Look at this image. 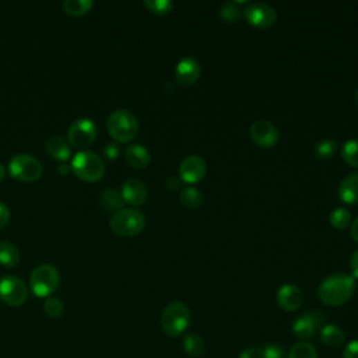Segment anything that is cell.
<instances>
[{
  "instance_id": "24",
  "label": "cell",
  "mask_w": 358,
  "mask_h": 358,
  "mask_svg": "<svg viewBox=\"0 0 358 358\" xmlns=\"http://www.w3.org/2000/svg\"><path fill=\"white\" fill-rule=\"evenodd\" d=\"M179 199H181L182 205L189 209H198L203 205V194L194 187L185 188L179 194Z\"/></svg>"
},
{
  "instance_id": "1",
  "label": "cell",
  "mask_w": 358,
  "mask_h": 358,
  "mask_svg": "<svg viewBox=\"0 0 358 358\" xmlns=\"http://www.w3.org/2000/svg\"><path fill=\"white\" fill-rule=\"evenodd\" d=\"M355 292V279L347 273H333L326 276L319 287V300L329 307L344 305Z\"/></svg>"
},
{
  "instance_id": "27",
  "label": "cell",
  "mask_w": 358,
  "mask_h": 358,
  "mask_svg": "<svg viewBox=\"0 0 358 358\" xmlns=\"http://www.w3.org/2000/svg\"><path fill=\"white\" fill-rule=\"evenodd\" d=\"M93 0H65L64 10L70 16H82L93 8Z\"/></svg>"
},
{
  "instance_id": "5",
  "label": "cell",
  "mask_w": 358,
  "mask_h": 358,
  "mask_svg": "<svg viewBox=\"0 0 358 358\" xmlns=\"http://www.w3.org/2000/svg\"><path fill=\"white\" fill-rule=\"evenodd\" d=\"M72 168L79 178L88 182L98 181L105 172V164L102 158L97 153L88 150L79 151L73 157Z\"/></svg>"
},
{
  "instance_id": "42",
  "label": "cell",
  "mask_w": 358,
  "mask_h": 358,
  "mask_svg": "<svg viewBox=\"0 0 358 358\" xmlns=\"http://www.w3.org/2000/svg\"><path fill=\"white\" fill-rule=\"evenodd\" d=\"M5 173H6V171H5V167H3V164H0V182L3 181Z\"/></svg>"
},
{
  "instance_id": "30",
  "label": "cell",
  "mask_w": 358,
  "mask_h": 358,
  "mask_svg": "<svg viewBox=\"0 0 358 358\" xmlns=\"http://www.w3.org/2000/svg\"><path fill=\"white\" fill-rule=\"evenodd\" d=\"M337 142L335 139H321L315 144V154L319 158H330L337 151Z\"/></svg>"
},
{
  "instance_id": "10",
  "label": "cell",
  "mask_w": 358,
  "mask_h": 358,
  "mask_svg": "<svg viewBox=\"0 0 358 358\" xmlns=\"http://www.w3.org/2000/svg\"><path fill=\"white\" fill-rule=\"evenodd\" d=\"M323 326L325 315L321 311H311L294 321L292 333L301 341H308L314 337L317 330H321Z\"/></svg>"
},
{
  "instance_id": "33",
  "label": "cell",
  "mask_w": 358,
  "mask_h": 358,
  "mask_svg": "<svg viewBox=\"0 0 358 358\" xmlns=\"http://www.w3.org/2000/svg\"><path fill=\"white\" fill-rule=\"evenodd\" d=\"M263 358H287V354L281 346L267 344L263 348Z\"/></svg>"
},
{
  "instance_id": "18",
  "label": "cell",
  "mask_w": 358,
  "mask_h": 358,
  "mask_svg": "<svg viewBox=\"0 0 358 358\" xmlns=\"http://www.w3.org/2000/svg\"><path fill=\"white\" fill-rule=\"evenodd\" d=\"M126 161L135 168H146L151 161L150 151L142 144H131L125 150Z\"/></svg>"
},
{
  "instance_id": "4",
  "label": "cell",
  "mask_w": 358,
  "mask_h": 358,
  "mask_svg": "<svg viewBox=\"0 0 358 358\" xmlns=\"http://www.w3.org/2000/svg\"><path fill=\"white\" fill-rule=\"evenodd\" d=\"M146 224V218L142 211L136 209H121L116 211L111 220V229L121 236H135L138 235Z\"/></svg>"
},
{
  "instance_id": "6",
  "label": "cell",
  "mask_w": 358,
  "mask_h": 358,
  "mask_svg": "<svg viewBox=\"0 0 358 358\" xmlns=\"http://www.w3.org/2000/svg\"><path fill=\"white\" fill-rule=\"evenodd\" d=\"M59 280H61V274L57 269L49 263H42L31 272L30 285L37 296L45 298L57 288Z\"/></svg>"
},
{
  "instance_id": "40",
  "label": "cell",
  "mask_w": 358,
  "mask_h": 358,
  "mask_svg": "<svg viewBox=\"0 0 358 358\" xmlns=\"http://www.w3.org/2000/svg\"><path fill=\"white\" fill-rule=\"evenodd\" d=\"M350 234H351V238H352V240L358 243V217L352 221L351 228H350Z\"/></svg>"
},
{
  "instance_id": "8",
  "label": "cell",
  "mask_w": 358,
  "mask_h": 358,
  "mask_svg": "<svg viewBox=\"0 0 358 358\" xmlns=\"http://www.w3.org/2000/svg\"><path fill=\"white\" fill-rule=\"evenodd\" d=\"M9 171L20 181H37L42 175V164L30 154H17L10 160Z\"/></svg>"
},
{
  "instance_id": "25",
  "label": "cell",
  "mask_w": 358,
  "mask_h": 358,
  "mask_svg": "<svg viewBox=\"0 0 358 358\" xmlns=\"http://www.w3.org/2000/svg\"><path fill=\"white\" fill-rule=\"evenodd\" d=\"M100 202L101 205L106 209V210H116L121 209L124 205V199L122 195L117 194L116 189H105L101 196H100Z\"/></svg>"
},
{
  "instance_id": "35",
  "label": "cell",
  "mask_w": 358,
  "mask_h": 358,
  "mask_svg": "<svg viewBox=\"0 0 358 358\" xmlns=\"http://www.w3.org/2000/svg\"><path fill=\"white\" fill-rule=\"evenodd\" d=\"M238 358H263V350L259 347L245 348Z\"/></svg>"
},
{
  "instance_id": "13",
  "label": "cell",
  "mask_w": 358,
  "mask_h": 358,
  "mask_svg": "<svg viewBox=\"0 0 358 358\" xmlns=\"http://www.w3.org/2000/svg\"><path fill=\"white\" fill-rule=\"evenodd\" d=\"M207 164L200 156H188L179 165V175L187 184H196L205 178Z\"/></svg>"
},
{
  "instance_id": "21",
  "label": "cell",
  "mask_w": 358,
  "mask_h": 358,
  "mask_svg": "<svg viewBox=\"0 0 358 358\" xmlns=\"http://www.w3.org/2000/svg\"><path fill=\"white\" fill-rule=\"evenodd\" d=\"M20 262L17 247L9 241H0V263L5 266H16Z\"/></svg>"
},
{
  "instance_id": "15",
  "label": "cell",
  "mask_w": 358,
  "mask_h": 358,
  "mask_svg": "<svg viewBox=\"0 0 358 358\" xmlns=\"http://www.w3.org/2000/svg\"><path fill=\"white\" fill-rule=\"evenodd\" d=\"M276 300L283 311L294 312L303 305L304 295L300 287H296L295 284H283L277 290Z\"/></svg>"
},
{
  "instance_id": "12",
  "label": "cell",
  "mask_w": 358,
  "mask_h": 358,
  "mask_svg": "<svg viewBox=\"0 0 358 358\" xmlns=\"http://www.w3.org/2000/svg\"><path fill=\"white\" fill-rule=\"evenodd\" d=\"M251 139L259 147H273L279 142V129L267 119H258L251 125Z\"/></svg>"
},
{
  "instance_id": "14",
  "label": "cell",
  "mask_w": 358,
  "mask_h": 358,
  "mask_svg": "<svg viewBox=\"0 0 358 358\" xmlns=\"http://www.w3.org/2000/svg\"><path fill=\"white\" fill-rule=\"evenodd\" d=\"M200 72L202 68L198 59H195L194 56H185L176 64L175 79L179 84L188 87L198 82V79L200 77Z\"/></svg>"
},
{
  "instance_id": "11",
  "label": "cell",
  "mask_w": 358,
  "mask_h": 358,
  "mask_svg": "<svg viewBox=\"0 0 358 358\" xmlns=\"http://www.w3.org/2000/svg\"><path fill=\"white\" fill-rule=\"evenodd\" d=\"M245 20L258 28H269L277 20V13L266 2H252L244 9Z\"/></svg>"
},
{
  "instance_id": "2",
  "label": "cell",
  "mask_w": 358,
  "mask_h": 358,
  "mask_svg": "<svg viewBox=\"0 0 358 358\" xmlns=\"http://www.w3.org/2000/svg\"><path fill=\"white\" fill-rule=\"evenodd\" d=\"M106 128L115 140L126 143L138 136L139 121L133 112L128 109H116L108 116Z\"/></svg>"
},
{
  "instance_id": "32",
  "label": "cell",
  "mask_w": 358,
  "mask_h": 358,
  "mask_svg": "<svg viewBox=\"0 0 358 358\" xmlns=\"http://www.w3.org/2000/svg\"><path fill=\"white\" fill-rule=\"evenodd\" d=\"M144 6L156 15H168L173 9L171 0H144Z\"/></svg>"
},
{
  "instance_id": "34",
  "label": "cell",
  "mask_w": 358,
  "mask_h": 358,
  "mask_svg": "<svg viewBox=\"0 0 358 358\" xmlns=\"http://www.w3.org/2000/svg\"><path fill=\"white\" fill-rule=\"evenodd\" d=\"M343 358H358V340H352L346 344L343 350Z\"/></svg>"
},
{
  "instance_id": "20",
  "label": "cell",
  "mask_w": 358,
  "mask_h": 358,
  "mask_svg": "<svg viewBox=\"0 0 358 358\" xmlns=\"http://www.w3.org/2000/svg\"><path fill=\"white\" fill-rule=\"evenodd\" d=\"M46 150L48 153L56 158V160H61V161H65L69 158L70 156V149H69V144H68V140L64 139L62 136H57V135H53L50 136L48 140H46Z\"/></svg>"
},
{
  "instance_id": "17",
  "label": "cell",
  "mask_w": 358,
  "mask_h": 358,
  "mask_svg": "<svg viewBox=\"0 0 358 358\" xmlns=\"http://www.w3.org/2000/svg\"><path fill=\"white\" fill-rule=\"evenodd\" d=\"M339 198L347 205L358 203V172L348 173L339 185Z\"/></svg>"
},
{
  "instance_id": "16",
  "label": "cell",
  "mask_w": 358,
  "mask_h": 358,
  "mask_svg": "<svg viewBox=\"0 0 358 358\" xmlns=\"http://www.w3.org/2000/svg\"><path fill=\"white\" fill-rule=\"evenodd\" d=\"M121 195L122 199L133 206L143 205L147 199V189L146 185L136 178H129L122 184L121 188Z\"/></svg>"
},
{
  "instance_id": "39",
  "label": "cell",
  "mask_w": 358,
  "mask_h": 358,
  "mask_svg": "<svg viewBox=\"0 0 358 358\" xmlns=\"http://www.w3.org/2000/svg\"><path fill=\"white\" fill-rule=\"evenodd\" d=\"M179 185H181V181L176 176H168L167 178V188L169 191H173V189H178Z\"/></svg>"
},
{
  "instance_id": "9",
  "label": "cell",
  "mask_w": 358,
  "mask_h": 358,
  "mask_svg": "<svg viewBox=\"0 0 358 358\" xmlns=\"http://www.w3.org/2000/svg\"><path fill=\"white\" fill-rule=\"evenodd\" d=\"M97 136V125L93 119L80 117L73 121L68 129L69 143L75 147L90 146Z\"/></svg>"
},
{
  "instance_id": "36",
  "label": "cell",
  "mask_w": 358,
  "mask_h": 358,
  "mask_svg": "<svg viewBox=\"0 0 358 358\" xmlns=\"http://www.w3.org/2000/svg\"><path fill=\"white\" fill-rule=\"evenodd\" d=\"M119 153H121V149H119L117 143H106L104 147L105 157H108L111 160H115L119 156Z\"/></svg>"
},
{
  "instance_id": "31",
  "label": "cell",
  "mask_w": 358,
  "mask_h": 358,
  "mask_svg": "<svg viewBox=\"0 0 358 358\" xmlns=\"http://www.w3.org/2000/svg\"><path fill=\"white\" fill-rule=\"evenodd\" d=\"M44 311L50 318H59L64 314L65 305L61 300H59V298L48 296L45 300V304H44Z\"/></svg>"
},
{
  "instance_id": "28",
  "label": "cell",
  "mask_w": 358,
  "mask_h": 358,
  "mask_svg": "<svg viewBox=\"0 0 358 358\" xmlns=\"http://www.w3.org/2000/svg\"><path fill=\"white\" fill-rule=\"evenodd\" d=\"M218 15L225 23H235L241 16V9L238 2H224L218 9Z\"/></svg>"
},
{
  "instance_id": "38",
  "label": "cell",
  "mask_w": 358,
  "mask_h": 358,
  "mask_svg": "<svg viewBox=\"0 0 358 358\" xmlns=\"http://www.w3.org/2000/svg\"><path fill=\"white\" fill-rule=\"evenodd\" d=\"M350 269L352 272V277L358 279V249L351 255L350 259Z\"/></svg>"
},
{
  "instance_id": "37",
  "label": "cell",
  "mask_w": 358,
  "mask_h": 358,
  "mask_svg": "<svg viewBox=\"0 0 358 358\" xmlns=\"http://www.w3.org/2000/svg\"><path fill=\"white\" fill-rule=\"evenodd\" d=\"M10 220V210L9 207L0 202V228H3Z\"/></svg>"
},
{
  "instance_id": "3",
  "label": "cell",
  "mask_w": 358,
  "mask_h": 358,
  "mask_svg": "<svg viewBox=\"0 0 358 358\" xmlns=\"http://www.w3.org/2000/svg\"><path fill=\"white\" fill-rule=\"evenodd\" d=\"M191 322V312L189 308L179 301L169 303L162 314H161V329L165 335L176 337L179 335H182Z\"/></svg>"
},
{
  "instance_id": "22",
  "label": "cell",
  "mask_w": 358,
  "mask_h": 358,
  "mask_svg": "<svg viewBox=\"0 0 358 358\" xmlns=\"http://www.w3.org/2000/svg\"><path fill=\"white\" fill-rule=\"evenodd\" d=\"M182 347L185 350V352L191 357H199L205 352L206 350V344L205 340L196 335V333H189L185 336L184 341H182Z\"/></svg>"
},
{
  "instance_id": "7",
  "label": "cell",
  "mask_w": 358,
  "mask_h": 358,
  "mask_svg": "<svg viewBox=\"0 0 358 358\" xmlns=\"http://www.w3.org/2000/svg\"><path fill=\"white\" fill-rule=\"evenodd\" d=\"M27 285L20 277L8 274L0 279V300L6 305L20 307L27 301Z\"/></svg>"
},
{
  "instance_id": "26",
  "label": "cell",
  "mask_w": 358,
  "mask_h": 358,
  "mask_svg": "<svg viewBox=\"0 0 358 358\" xmlns=\"http://www.w3.org/2000/svg\"><path fill=\"white\" fill-rule=\"evenodd\" d=\"M341 157L348 165L358 168V139H348L343 143Z\"/></svg>"
},
{
  "instance_id": "29",
  "label": "cell",
  "mask_w": 358,
  "mask_h": 358,
  "mask_svg": "<svg viewBox=\"0 0 358 358\" xmlns=\"http://www.w3.org/2000/svg\"><path fill=\"white\" fill-rule=\"evenodd\" d=\"M329 221L330 224L337 228V229H343L346 228L350 223H351V213L348 211V209L346 207H336L330 216H329Z\"/></svg>"
},
{
  "instance_id": "19",
  "label": "cell",
  "mask_w": 358,
  "mask_h": 358,
  "mask_svg": "<svg viewBox=\"0 0 358 358\" xmlns=\"http://www.w3.org/2000/svg\"><path fill=\"white\" fill-rule=\"evenodd\" d=\"M319 339H321L322 344H325L326 347H330V348L341 347L346 341L344 332L336 325H325L319 330Z\"/></svg>"
},
{
  "instance_id": "23",
  "label": "cell",
  "mask_w": 358,
  "mask_h": 358,
  "mask_svg": "<svg viewBox=\"0 0 358 358\" xmlns=\"http://www.w3.org/2000/svg\"><path fill=\"white\" fill-rule=\"evenodd\" d=\"M287 358H318V352L310 341H298L291 347Z\"/></svg>"
},
{
  "instance_id": "41",
  "label": "cell",
  "mask_w": 358,
  "mask_h": 358,
  "mask_svg": "<svg viewBox=\"0 0 358 358\" xmlns=\"http://www.w3.org/2000/svg\"><path fill=\"white\" fill-rule=\"evenodd\" d=\"M59 173H62V175H65V173H68V171H69V167L66 165V164H61L59 165Z\"/></svg>"
},
{
  "instance_id": "43",
  "label": "cell",
  "mask_w": 358,
  "mask_h": 358,
  "mask_svg": "<svg viewBox=\"0 0 358 358\" xmlns=\"http://www.w3.org/2000/svg\"><path fill=\"white\" fill-rule=\"evenodd\" d=\"M355 104H357V106H358V88H357V91H355Z\"/></svg>"
}]
</instances>
